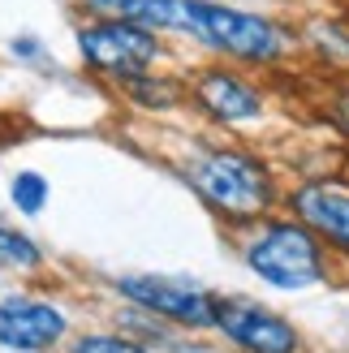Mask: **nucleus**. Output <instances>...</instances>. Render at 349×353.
I'll return each mask as SVG.
<instances>
[{
	"label": "nucleus",
	"instance_id": "obj_1",
	"mask_svg": "<svg viewBox=\"0 0 349 353\" xmlns=\"http://www.w3.org/2000/svg\"><path fill=\"white\" fill-rule=\"evenodd\" d=\"M246 263L259 280H268L272 289H285V293H302V289H315L319 280H328L323 241L302 220L268 224L246 245Z\"/></svg>",
	"mask_w": 349,
	"mask_h": 353
},
{
	"label": "nucleus",
	"instance_id": "obj_2",
	"mask_svg": "<svg viewBox=\"0 0 349 353\" xmlns=\"http://www.w3.org/2000/svg\"><path fill=\"white\" fill-rule=\"evenodd\" d=\"M195 185L212 207H220L224 216L237 220H255L272 207V176L268 168L250 160L241 151H212L203 164H195Z\"/></svg>",
	"mask_w": 349,
	"mask_h": 353
},
{
	"label": "nucleus",
	"instance_id": "obj_3",
	"mask_svg": "<svg viewBox=\"0 0 349 353\" xmlns=\"http://www.w3.org/2000/svg\"><path fill=\"white\" fill-rule=\"evenodd\" d=\"M195 34L203 43L220 48L224 57L237 61H276L285 52V34L276 30V22L259 13H241V9H224V5H203L199 0V26Z\"/></svg>",
	"mask_w": 349,
	"mask_h": 353
},
{
	"label": "nucleus",
	"instance_id": "obj_4",
	"mask_svg": "<svg viewBox=\"0 0 349 353\" xmlns=\"http://www.w3.org/2000/svg\"><path fill=\"white\" fill-rule=\"evenodd\" d=\"M216 327L246 353H298L302 349L298 327L259 302H237V297L216 302Z\"/></svg>",
	"mask_w": 349,
	"mask_h": 353
},
{
	"label": "nucleus",
	"instance_id": "obj_5",
	"mask_svg": "<svg viewBox=\"0 0 349 353\" xmlns=\"http://www.w3.org/2000/svg\"><path fill=\"white\" fill-rule=\"evenodd\" d=\"M78 48H82V61H91L99 69H112L121 78H134L143 65L155 61V34L134 26V22H99V26H86L78 34Z\"/></svg>",
	"mask_w": 349,
	"mask_h": 353
},
{
	"label": "nucleus",
	"instance_id": "obj_6",
	"mask_svg": "<svg viewBox=\"0 0 349 353\" xmlns=\"http://www.w3.org/2000/svg\"><path fill=\"white\" fill-rule=\"evenodd\" d=\"M130 302L147 306L155 314H168L177 323L190 327H216V302L199 289H181V285H164V280H147V276H126L117 285Z\"/></svg>",
	"mask_w": 349,
	"mask_h": 353
},
{
	"label": "nucleus",
	"instance_id": "obj_7",
	"mask_svg": "<svg viewBox=\"0 0 349 353\" xmlns=\"http://www.w3.org/2000/svg\"><path fill=\"white\" fill-rule=\"evenodd\" d=\"M293 211L306 228L328 241L349 250V190L337 181H310L302 190H293Z\"/></svg>",
	"mask_w": 349,
	"mask_h": 353
},
{
	"label": "nucleus",
	"instance_id": "obj_8",
	"mask_svg": "<svg viewBox=\"0 0 349 353\" xmlns=\"http://www.w3.org/2000/svg\"><path fill=\"white\" fill-rule=\"evenodd\" d=\"M65 314L48 302H30V297H9L0 302V345L9 349H48L61 341Z\"/></svg>",
	"mask_w": 349,
	"mask_h": 353
},
{
	"label": "nucleus",
	"instance_id": "obj_9",
	"mask_svg": "<svg viewBox=\"0 0 349 353\" xmlns=\"http://www.w3.org/2000/svg\"><path fill=\"white\" fill-rule=\"evenodd\" d=\"M199 103L212 117L220 121H255L259 112H263V99H259V91L237 78V74H224V69H212V74H203L199 86H195Z\"/></svg>",
	"mask_w": 349,
	"mask_h": 353
},
{
	"label": "nucleus",
	"instance_id": "obj_10",
	"mask_svg": "<svg viewBox=\"0 0 349 353\" xmlns=\"http://www.w3.org/2000/svg\"><path fill=\"white\" fill-rule=\"evenodd\" d=\"M121 13L134 26H164V30H190V34L199 26V0H126Z\"/></svg>",
	"mask_w": 349,
	"mask_h": 353
},
{
	"label": "nucleus",
	"instance_id": "obj_11",
	"mask_svg": "<svg viewBox=\"0 0 349 353\" xmlns=\"http://www.w3.org/2000/svg\"><path fill=\"white\" fill-rule=\"evenodd\" d=\"M0 263H9V268H34L39 250H34V241L17 237L13 228H0Z\"/></svg>",
	"mask_w": 349,
	"mask_h": 353
},
{
	"label": "nucleus",
	"instance_id": "obj_12",
	"mask_svg": "<svg viewBox=\"0 0 349 353\" xmlns=\"http://www.w3.org/2000/svg\"><path fill=\"white\" fill-rule=\"evenodd\" d=\"M9 194H13V203H17V207L34 216V211L43 207V199H48V185H43V176H39V172H17Z\"/></svg>",
	"mask_w": 349,
	"mask_h": 353
},
{
	"label": "nucleus",
	"instance_id": "obj_13",
	"mask_svg": "<svg viewBox=\"0 0 349 353\" xmlns=\"http://www.w3.org/2000/svg\"><path fill=\"white\" fill-rule=\"evenodd\" d=\"M78 353H143V349L130 341H117V336H86L78 341Z\"/></svg>",
	"mask_w": 349,
	"mask_h": 353
},
{
	"label": "nucleus",
	"instance_id": "obj_14",
	"mask_svg": "<svg viewBox=\"0 0 349 353\" xmlns=\"http://www.w3.org/2000/svg\"><path fill=\"white\" fill-rule=\"evenodd\" d=\"M337 112H341V125H345V130H349V95H345V99H341V108H337Z\"/></svg>",
	"mask_w": 349,
	"mask_h": 353
},
{
	"label": "nucleus",
	"instance_id": "obj_15",
	"mask_svg": "<svg viewBox=\"0 0 349 353\" xmlns=\"http://www.w3.org/2000/svg\"><path fill=\"white\" fill-rule=\"evenodd\" d=\"M95 5H126V0H95Z\"/></svg>",
	"mask_w": 349,
	"mask_h": 353
}]
</instances>
